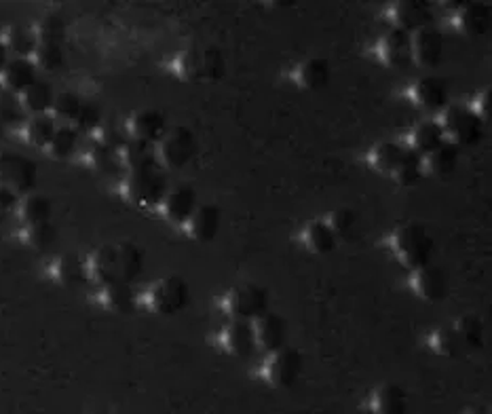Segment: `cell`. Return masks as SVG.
Returning a JSON list of instances; mask_svg holds the SVG:
<instances>
[{"instance_id": "1f68e13d", "label": "cell", "mask_w": 492, "mask_h": 414, "mask_svg": "<svg viewBox=\"0 0 492 414\" xmlns=\"http://www.w3.org/2000/svg\"><path fill=\"white\" fill-rule=\"evenodd\" d=\"M55 130H58V123L53 121L52 115H36L24 121V125H21V136H24L30 147L47 148Z\"/></svg>"}, {"instance_id": "8fae6325", "label": "cell", "mask_w": 492, "mask_h": 414, "mask_svg": "<svg viewBox=\"0 0 492 414\" xmlns=\"http://www.w3.org/2000/svg\"><path fill=\"white\" fill-rule=\"evenodd\" d=\"M412 61L423 68H435L444 58V36L440 30L427 26L410 35Z\"/></svg>"}, {"instance_id": "b9f144b4", "label": "cell", "mask_w": 492, "mask_h": 414, "mask_svg": "<svg viewBox=\"0 0 492 414\" xmlns=\"http://www.w3.org/2000/svg\"><path fill=\"white\" fill-rule=\"evenodd\" d=\"M81 106H83V100L78 98L76 93L61 92L53 98V104H52V110H49V115L53 116V121H64V123H68V125H72V121L76 119L78 110H81Z\"/></svg>"}, {"instance_id": "f6af8a7d", "label": "cell", "mask_w": 492, "mask_h": 414, "mask_svg": "<svg viewBox=\"0 0 492 414\" xmlns=\"http://www.w3.org/2000/svg\"><path fill=\"white\" fill-rule=\"evenodd\" d=\"M391 178H393L400 187H415V184L421 182V178H423L421 156L415 155L410 148H408L406 159L401 161L400 167L395 170V173Z\"/></svg>"}, {"instance_id": "ac0fdd59", "label": "cell", "mask_w": 492, "mask_h": 414, "mask_svg": "<svg viewBox=\"0 0 492 414\" xmlns=\"http://www.w3.org/2000/svg\"><path fill=\"white\" fill-rule=\"evenodd\" d=\"M452 24L463 36L480 38L490 28V7L484 3H465L455 11Z\"/></svg>"}, {"instance_id": "83f0119b", "label": "cell", "mask_w": 492, "mask_h": 414, "mask_svg": "<svg viewBox=\"0 0 492 414\" xmlns=\"http://www.w3.org/2000/svg\"><path fill=\"white\" fill-rule=\"evenodd\" d=\"M52 211L53 205L44 195H24L20 199L18 207H15V214H18L20 222L24 227H32V225H41V222H49L52 220Z\"/></svg>"}, {"instance_id": "3957f363", "label": "cell", "mask_w": 492, "mask_h": 414, "mask_svg": "<svg viewBox=\"0 0 492 414\" xmlns=\"http://www.w3.org/2000/svg\"><path fill=\"white\" fill-rule=\"evenodd\" d=\"M438 123L446 142L456 148L475 147L484 138V123L473 115L469 106L448 104L441 110Z\"/></svg>"}, {"instance_id": "9c48e42d", "label": "cell", "mask_w": 492, "mask_h": 414, "mask_svg": "<svg viewBox=\"0 0 492 414\" xmlns=\"http://www.w3.org/2000/svg\"><path fill=\"white\" fill-rule=\"evenodd\" d=\"M387 18L395 30L412 35V32L432 26L433 7L425 0H398L389 7Z\"/></svg>"}, {"instance_id": "db71d44e", "label": "cell", "mask_w": 492, "mask_h": 414, "mask_svg": "<svg viewBox=\"0 0 492 414\" xmlns=\"http://www.w3.org/2000/svg\"><path fill=\"white\" fill-rule=\"evenodd\" d=\"M7 61H9V52H7V49H4V44L0 43V72L4 70Z\"/></svg>"}, {"instance_id": "e0dca14e", "label": "cell", "mask_w": 492, "mask_h": 414, "mask_svg": "<svg viewBox=\"0 0 492 414\" xmlns=\"http://www.w3.org/2000/svg\"><path fill=\"white\" fill-rule=\"evenodd\" d=\"M251 330H254L256 346H260L266 354L282 349L285 345V337H288V326H285L283 317L268 311L256 317L254 323H251Z\"/></svg>"}, {"instance_id": "4dcf8cb0", "label": "cell", "mask_w": 492, "mask_h": 414, "mask_svg": "<svg viewBox=\"0 0 492 414\" xmlns=\"http://www.w3.org/2000/svg\"><path fill=\"white\" fill-rule=\"evenodd\" d=\"M429 349L433 351V354H438L441 357H448V360H458V357H463L467 354L465 345H463L461 337L456 334V330L452 326H440L432 330V334H429L427 338Z\"/></svg>"}, {"instance_id": "52a82bcc", "label": "cell", "mask_w": 492, "mask_h": 414, "mask_svg": "<svg viewBox=\"0 0 492 414\" xmlns=\"http://www.w3.org/2000/svg\"><path fill=\"white\" fill-rule=\"evenodd\" d=\"M38 167L20 153H0V187L15 195H30L36 187Z\"/></svg>"}, {"instance_id": "9f6ffc18", "label": "cell", "mask_w": 492, "mask_h": 414, "mask_svg": "<svg viewBox=\"0 0 492 414\" xmlns=\"http://www.w3.org/2000/svg\"><path fill=\"white\" fill-rule=\"evenodd\" d=\"M3 222H4V214H3V211H0V228H3Z\"/></svg>"}, {"instance_id": "74e56055", "label": "cell", "mask_w": 492, "mask_h": 414, "mask_svg": "<svg viewBox=\"0 0 492 414\" xmlns=\"http://www.w3.org/2000/svg\"><path fill=\"white\" fill-rule=\"evenodd\" d=\"M119 245V259H121V282L131 283L133 279L139 277L144 268V254L136 243L121 242Z\"/></svg>"}, {"instance_id": "8992f818", "label": "cell", "mask_w": 492, "mask_h": 414, "mask_svg": "<svg viewBox=\"0 0 492 414\" xmlns=\"http://www.w3.org/2000/svg\"><path fill=\"white\" fill-rule=\"evenodd\" d=\"M190 296L186 279L180 275H167L156 279L147 292L148 309L156 315H173L186 307Z\"/></svg>"}, {"instance_id": "d6a6232c", "label": "cell", "mask_w": 492, "mask_h": 414, "mask_svg": "<svg viewBox=\"0 0 492 414\" xmlns=\"http://www.w3.org/2000/svg\"><path fill=\"white\" fill-rule=\"evenodd\" d=\"M0 43L4 44V49H7L9 53H15L18 58L30 60V55L35 53L36 49V36L35 32H32V28L13 24L9 26L7 30L3 32V38H0Z\"/></svg>"}, {"instance_id": "603a6c76", "label": "cell", "mask_w": 492, "mask_h": 414, "mask_svg": "<svg viewBox=\"0 0 492 414\" xmlns=\"http://www.w3.org/2000/svg\"><path fill=\"white\" fill-rule=\"evenodd\" d=\"M408 147H401L398 142H378L374 144L368 153V163L374 171L383 173V176H393L401 161L406 159Z\"/></svg>"}, {"instance_id": "5b68a950", "label": "cell", "mask_w": 492, "mask_h": 414, "mask_svg": "<svg viewBox=\"0 0 492 414\" xmlns=\"http://www.w3.org/2000/svg\"><path fill=\"white\" fill-rule=\"evenodd\" d=\"M303 372V355L300 351L282 346V349L268 354L260 368V378L273 389H290Z\"/></svg>"}, {"instance_id": "d590c367", "label": "cell", "mask_w": 492, "mask_h": 414, "mask_svg": "<svg viewBox=\"0 0 492 414\" xmlns=\"http://www.w3.org/2000/svg\"><path fill=\"white\" fill-rule=\"evenodd\" d=\"M305 245L309 248L313 254H329L334 248H337V237L329 231L326 220H313L305 227L303 233Z\"/></svg>"}, {"instance_id": "9a60e30c", "label": "cell", "mask_w": 492, "mask_h": 414, "mask_svg": "<svg viewBox=\"0 0 492 414\" xmlns=\"http://www.w3.org/2000/svg\"><path fill=\"white\" fill-rule=\"evenodd\" d=\"M165 131L167 123L161 110L142 108L131 113L130 119H127V133H130V139H138V142L156 144L165 136Z\"/></svg>"}, {"instance_id": "277c9868", "label": "cell", "mask_w": 492, "mask_h": 414, "mask_svg": "<svg viewBox=\"0 0 492 414\" xmlns=\"http://www.w3.org/2000/svg\"><path fill=\"white\" fill-rule=\"evenodd\" d=\"M197 153V138L188 127H173L155 144V161L161 170H182Z\"/></svg>"}, {"instance_id": "c3c4849f", "label": "cell", "mask_w": 492, "mask_h": 414, "mask_svg": "<svg viewBox=\"0 0 492 414\" xmlns=\"http://www.w3.org/2000/svg\"><path fill=\"white\" fill-rule=\"evenodd\" d=\"M99 125H102V110H99V106H95L91 102H83L81 110H78L76 119L72 121L70 127L76 133H81V131L93 133Z\"/></svg>"}, {"instance_id": "ab89813d", "label": "cell", "mask_w": 492, "mask_h": 414, "mask_svg": "<svg viewBox=\"0 0 492 414\" xmlns=\"http://www.w3.org/2000/svg\"><path fill=\"white\" fill-rule=\"evenodd\" d=\"M30 61L35 64L36 70L55 72L64 66V52H61L60 44L38 43L35 53L30 55Z\"/></svg>"}, {"instance_id": "60d3db41", "label": "cell", "mask_w": 492, "mask_h": 414, "mask_svg": "<svg viewBox=\"0 0 492 414\" xmlns=\"http://www.w3.org/2000/svg\"><path fill=\"white\" fill-rule=\"evenodd\" d=\"M32 32H35L36 43L60 44L61 47V43H64L66 38V24L58 15H44V18L32 28Z\"/></svg>"}, {"instance_id": "30bf717a", "label": "cell", "mask_w": 492, "mask_h": 414, "mask_svg": "<svg viewBox=\"0 0 492 414\" xmlns=\"http://www.w3.org/2000/svg\"><path fill=\"white\" fill-rule=\"evenodd\" d=\"M87 279L98 285H108L121 282V259H119V245L106 243L99 245L98 250L89 256L87 262Z\"/></svg>"}, {"instance_id": "f1b7e54d", "label": "cell", "mask_w": 492, "mask_h": 414, "mask_svg": "<svg viewBox=\"0 0 492 414\" xmlns=\"http://www.w3.org/2000/svg\"><path fill=\"white\" fill-rule=\"evenodd\" d=\"M98 299L102 302L104 309L113 313H131L136 309V292H133L131 283H125V282L102 285Z\"/></svg>"}, {"instance_id": "7c38bea8", "label": "cell", "mask_w": 492, "mask_h": 414, "mask_svg": "<svg viewBox=\"0 0 492 414\" xmlns=\"http://www.w3.org/2000/svg\"><path fill=\"white\" fill-rule=\"evenodd\" d=\"M410 288L425 302H440L448 294V275L440 267L425 265L412 271Z\"/></svg>"}, {"instance_id": "7402d4cb", "label": "cell", "mask_w": 492, "mask_h": 414, "mask_svg": "<svg viewBox=\"0 0 492 414\" xmlns=\"http://www.w3.org/2000/svg\"><path fill=\"white\" fill-rule=\"evenodd\" d=\"M329 76H332V70H329V64L323 58H309L303 60L294 68V83L305 92H317V89H323L329 83Z\"/></svg>"}, {"instance_id": "44dd1931", "label": "cell", "mask_w": 492, "mask_h": 414, "mask_svg": "<svg viewBox=\"0 0 492 414\" xmlns=\"http://www.w3.org/2000/svg\"><path fill=\"white\" fill-rule=\"evenodd\" d=\"M36 81V68L30 60L15 58L9 60L4 70L0 72V87L3 92L20 95L24 89H28Z\"/></svg>"}, {"instance_id": "ee69618b", "label": "cell", "mask_w": 492, "mask_h": 414, "mask_svg": "<svg viewBox=\"0 0 492 414\" xmlns=\"http://www.w3.org/2000/svg\"><path fill=\"white\" fill-rule=\"evenodd\" d=\"M87 163L91 165L95 171H102V173H113L121 167L116 150L102 147V144H98V142H95L93 147L87 150Z\"/></svg>"}, {"instance_id": "f907efd6", "label": "cell", "mask_w": 492, "mask_h": 414, "mask_svg": "<svg viewBox=\"0 0 492 414\" xmlns=\"http://www.w3.org/2000/svg\"><path fill=\"white\" fill-rule=\"evenodd\" d=\"M20 203V195H15L13 190L0 187V211L3 214H9V211H15V207Z\"/></svg>"}, {"instance_id": "f5cc1de1", "label": "cell", "mask_w": 492, "mask_h": 414, "mask_svg": "<svg viewBox=\"0 0 492 414\" xmlns=\"http://www.w3.org/2000/svg\"><path fill=\"white\" fill-rule=\"evenodd\" d=\"M461 414H490V410H488V408H484V406H469Z\"/></svg>"}, {"instance_id": "836d02e7", "label": "cell", "mask_w": 492, "mask_h": 414, "mask_svg": "<svg viewBox=\"0 0 492 414\" xmlns=\"http://www.w3.org/2000/svg\"><path fill=\"white\" fill-rule=\"evenodd\" d=\"M116 155H119L121 167H125L127 171L138 170V167L156 165L155 144L138 142V139H125V144L116 150Z\"/></svg>"}, {"instance_id": "6da1fadb", "label": "cell", "mask_w": 492, "mask_h": 414, "mask_svg": "<svg viewBox=\"0 0 492 414\" xmlns=\"http://www.w3.org/2000/svg\"><path fill=\"white\" fill-rule=\"evenodd\" d=\"M389 248L401 267L417 271V268L429 265L433 251V239L423 225L408 222V225H401L391 233Z\"/></svg>"}, {"instance_id": "681fc988", "label": "cell", "mask_w": 492, "mask_h": 414, "mask_svg": "<svg viewBox=\"0 0 492 414\" xmlns=\"http://www.w3.org/2000/svg\"><path fill=\"white\" fill-rule=\"evenodd\" d=\"M203 72L205 78H210V81H218V78L225 76L226 64L220 52H216V49L203 52Z\"/></svg>"}, {"instance_id": "6f0895ef", "label": "cell", "mask_w": 492, "mask_h": 414, "mask_svg": "<svg viewBox=\"0 0 492 414\" xmlns=\"http://www.w3.org/2000/svg\"><path fill=\"white\" fill-rule=\"evenodd\" d=\"M89 414H106V412H89Z\"/></svg>"}, {"instance_id": "816d5d0a", "label": "cell", "mask_w": 492, "mask_h": 414, "mask_svg": "<svg viewBox=\"0 0 492 414\" xmlns=\"http://www.w3.org/2000/svg\"><path fill=\"white\" fill-rule=\"evenodd\" d=\"M488 100H490L488 92H482V93H478V98H475V102L472 106L473 115L478 116L484 125H486V121H488Z\"/></svg>"}, {"instance_id": "7bdbcfd3", "label": "cell", "mask_w": 492, "mask_h": 414, "mask_svg": "<svg viewBox=\"0 0 492 414\" xmlns=\"http://www.w3.org/2000/svg\"><path fill=\"white\" fill-rule=\"evenodd\" d=\"M55 239H58V231H55L52 220L41 222V225H32V227L21 228V242H24L28 248H32V250L49 248Z\"/></svg>"}, {"instance_id": "5bb4252c", "label": "cell", "mask_w": 492, "mask_h": 414, "mask_svg": "<svg viewBox=\"0 0 492 414\" xmlns=\"http://www.w3.org/2000/svg\"><path fill=\"white\" fill-rule=\"evenodd\" d=\"M377 55L385 66H389V68H395V70L408 68V66L412 64L410 35L391 28L387 35H383V38L378 41Z\"/></svg>"}, {"instance_id": "f546056e", "label": "cell", "mask_w": 492, "mask_h": 414, "mask_svg": "<svg viewBox=\"0 0 492 414\" xmlns=\"http://www.w3.org/2000/svg\"><path fill=\"white\" fill-rule=\"evenodd\" d=\"M18 98H20L21 108H24V113L30 116H36V115H49L55 93L49 83L35 81L30 87L24 89Z\"/></svg>"}, {"instance_id": "7a4b0ae2", "label": "cell", "mask_w": 492, "mask_h": 414, "mask_svg": "<svg viewBox=\"0 0 492 414\" xmlns=\"http://www.w3.org/2000/svg\"><path fill=\"white\" fill-rule=\"evenodd\" d=\"M123 197L138 207L161 205L167 193L165 173L159 165L138 167L127 171L125 180L121 184Z\"/></svg>"}, {"instance_id": "d6986e66", "label": "cell", "mask_w": 492, "mask_h": 414, "mask_svg": "<svg viewBox=\"0 0 492 414\" xmlns=\"http://www.w3.org/2000/svg\"><path fill=\"white\" fill-rule=\"evenodd\" d=\"M194 210H197V193L190 187L167 188L165 197L161 201L163 218L171 225H186Z\"/></svg>"}, {"instance_id": "f35d334b", "label": "cell", "mask_w": 492, "mask_h": 414, "mask_svg": "<svg viewBox=\"0 0 492 414\" xmlns=\"http://www.w3.org/2000/svg\"><path fill=\"white\" fill-rule=\"evenodd\" d=\"M173 72L182 81H199V78H205L203 52H199V49H186V52H182L173 60Z\"/></svg>"}, {"instance_id": "4316f807", "label": "cell", "mask_w": 492, "mask_h": 414, "mask_svg": "<svg viewBox=\"0 0 492 414\" xmlns=\"http://www.w3.org/2000/svg\"><path fill=\"white\" fill-rule=\"evenodd\" d=\"M52 275L58 283L66 285V288H75L87 282V267L85 260L78 254H61L53 260Z\"/></svg>"}, {"instance_id": "bcb514c9", "label": "cell", "mask_w": 492, "mask_h": 414, "mask_svg": "<svg viewBox=\"0 0 492 414\" xmlns=\"http://www.w3.org/2000/svg\"><path fill=\"white\" fill-rule=\"evenodd\" d=\"M326 225L329 227V231L334 233V237H346V235L353 233V228L357 225V214L351 207H338V210L329 211V216L326 218Z\"/></svg>"}, {"instance_id": "484cf974", "label": "cell", "mask_w": 492, "mask_h": 414, "mask_svg": "<svg viewBox=\"0 0 492 414\" xmlns=\"http://www.w3.org/2000/svg\"><path fill=\"white\" fill-rule=\"evenodd\" d=\"M444 133H441V127L438 121L425 119L418 123L415 130L410 131V138H408V148L418 156L429 155L432 150L440 148L444 144Z\"/></svg>"}, {"instance_id": "4fadbf2b", "label": "cell", "mask_w": 492, "mask_h": 414, "mask_svg": "<svg viewBox=\"0 0 492 414\" xmlns=\"http://www.w3.org/2000/svg\"><path fill=\"white\" fill-rule=\"evenodd\" d=\"M410 100L425 113H441L448 106V85L438 76H423L410 87Z\"/></svg>"}, {"instance_id": "7dc6e473", "label": "cell", "mask_w": 492, "mask_h": 414, "mask_svg": "<svg viewBox=\"0 0 492 414\" xmlns=\"http://www.w3.org/2000/svg\"><path fill=\"white\" fill-rule=\"evenodd\" d=\"M0 119H3V123L7 127L24 125L26 113H24V108H21L18 95L0 92Z\"/></svg>"}, {"instance_id": "ffe728a7", "label": "cell", "mask_w": 492, "mask_h": 414, "mask_svg": "<svg viewBox=\"0 0 492 414\" xmlns=\"http://www.w3.org/2000/svg\"><path fill=\"white\" fill-rule=\"evenodd\" d=\"M222 214L216 205H197V210L193 211V216L188 218L186 225V235L193 242L197 243H210L211 239L216 237L218 231H220Z\"/></svg>"}, {"instance_id": "8d00e7d4", "label": "cell", "mask_w": 492, "mask_h": 414, "mask_svg": "<svg viewBox=\"0 0 492 414\" xmlns=\"http://www.w3.org/2000/svg\"><path fill=\"white\" fill-rule=\"evenodd\" d=\"M78 148V133L70 125H61L55 130L52 142L47 144V155L55 161H66L76 153Z\"/></svg>"}, {"instance_id": "11a10c76", "label": "cell", "mask_w": 492, "mask_h": 414, "mask_svg": "<svg viewBox=\"0 0 492 414\" xmlns=\"http://www.w3.org/2000/svg\"><path fill=\"white\" fill-rule=\"evenodd\" d=\"M7 130H9V127H7V125H4V123H3V119H0V139H3L4 136H7Z\"/></svg>"}, {"instance_id": "2e32d148", "label": "cell", "mask_w": 492, "mask_h": 414, "mask_svg": "<svg viewBox=\"0 0 492 414\" xmlns=\"http://www.w3.org/2000/svg\"><path fill=\"white\" fill-rule=\"evenodd\" d=\"M220 346L228 355L239 357V360H248L256 349L251 322H245V320L228 322L220 332Z\"/></svg>"}, {"instance_id": "e575fe53", "label": "cell", "mask_w": 492, "mask_h": 414, "mask_svg": "<svg viewBox=\"0 0 492 414\" xmlns=\"http://www.w3.org/2000/svg\"><path fill=\"white\" fill-rule=\"evenodd\" d=\"M452 328L456 330V334L461 337L467 351H478L484 346L486 326L478 315H473V313H467V315L458 317Z\"/></svg>"}, {"instance_id": "d4e9b609", "label": "cell", "mask_w": 492, "mask_h": 414, "mask_svg": "<svg viewBox=\"0 0 492 414\" xmlns=\"http://www.w3.org/2000/svg\"><path fill=\"white\" fill-rule=\"evenodd\" d=\"M458 148L444 142L440 148L432 150L429 155L421 156V171L429 178H446L456 170Z\"/></svg>"}, {"instance_id": "ba28073f", "label": "cell", "mask_w": 492, "mask_h": 414, "mask_svg": "<svg viewBox=\"0 0 492 414\" xmlns=\"http://www.w3.org/2000/svg\"><path fill=\"white\" fill-rule=\"evenodd\" d=\"M268 294L265 288L256 283H239L231 288L225 299V309L233 320L254 322L256 317L266 313Z\"/></svg>"}, {"instance_id": "cb8c5ba5", "label": "cell", "mask_w": 492, "mask_h": 414, "mask_svg": "<svg viewBox=\"0 0 492 414\" xmlns=\"http://www.w3.org/2000/svg\"><path fill=\"white\" fill-rule=\"evenodd\" d=\"M408 408V397L400 385L383 383L372 391L370 412L372 414H404Z\"/></svg>"}]
</instances>
